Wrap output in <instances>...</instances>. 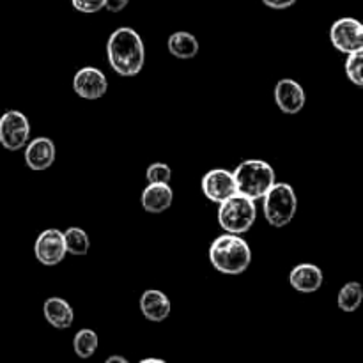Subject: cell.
Returning <instances> with one entry per match:
<instances>
[{"label": "cell", "mask_w": 363, "mask_h": 363, "mask_svg": "<svg viewBox=\"0 0 363 363\" xmlns=\"http://www.w3.org/2000/svg\"><path fill=\"white\" fill-rule=\"evenodd\" d=\"M169 52L177 59H194L199 53V41L190 32H174L169 38Z\"/></svg>", "instance_id": "obj_17"}, {"label": "cell", "mask_w": 363, "mask_h": 363, "mask_svg": "<svg viewBox=\"0 0 363 363\" xmlns=\"http://www.w3.org/2000/svg\"><path fill=\"white\" fill-rule=\"evenodd\" d=\"M289 284L294 291L301 294H312L321 289L323 286V272L315 264L311 262H301L294 266L289 275Z\"/></svg>", "instance_id": "obj_13"}, {"label": "cell", "mask_w": 363, "mask_h": 363, "mask_svg": "<svg viewBox=\"0 0 363 363\" xmlns=\"http://www.w3.org/2000/svg\"><path fill=\"white\" fill-rule=\"evenodd\" d=\"M130 4V0H105V9L110 13H121Z\"/></svg>", "instance_id": "obj_25"}, {"label": "cell", "mask_w": 363, "mask_h": 363, "mask_svg": "<svg viewBox=\"0 0 363 363\" xmlns=\"http://www.w3.org/2000/svg\"><path fill=\"white\" fill-rule=\"evenodd\" d=\"M174 191L169 183H149L147 188L142 191V208L147 213L167 211L172 206Z\"/></svg>", "instance_id": "obj_15"}, {"label": "cell", "mask_w": 363, "mask_h": 363, "mask_svg": "<svg viewBox=\"0 0 363 363\" xmlns=\"http://www.w3.org/2000/svg\"><path fill=\"white\" fill-rule=\"evenodd\" d=\"M145 179L149 183H170V179H172V170H170V167L167 163H152L145 170Z\"/></svg>", "instance_id": "obj_22"}, {"label": "cell", "mask_w": 363, "mask_h": 363, "mask_svg": "<svg viewBox=\"0 0 363 363\" xmlns=\"http://www.w3.org/2000/svg\"><path fill=\"white\" fill-rule=\"evenodd\" d=\"M330 41L339 52L353 53L363 48V27L354 18H340L330 28Z\"/></svg>", "instance_id": "obj_7"}, {"label": "cell", "mask_w": 363, "mask_h": 363, "mask_svg": "<svg viewBox=\"0 0 363 363\" xmlns=\"http://www.w3.org/2000/svg\"><path fill=\"white\" fill-rule=\"evenodd\" d=\"M238 194L257 201L275 184V170L262 160H245L233 172Z\"/></svg>", "instance_id": "obj_3"}, {"label": "cell", "mask_w": 363, "mask_h": 363, "mask_svg": "<svg viewBox=\"0 0 363 363\" xmlns=\"http://www.w3.org/2000/svg\"><path fill=\"white\" fill-rule=\"evenodd\" d=\"M73 7L80 13L92 14L98 13V11L105 9V0H71Z\"/></svg>", "instance_id": "obj_23"}, {"label": "cell", "mask_w": 363, "mask_h": 363, "mask_svg": "<svg viewBox=\"0 0 363 363\" xmlns=\"http://www.w3.org/2000/svg\"><path fill=\"white\" fill-rule=\"evenodd\" d=\"M202 194L215 204H220L230 195L236 194V181H234L233 172L225 169H213L202 177Z\"/></svg>", "instance_id": "obj_9"}, {"label": "cell", "mask_w": 363, "mask_h": 363, "mask_svg": "<svg viewBox=\"0 0 363 363\" xmlns=\"http://www.w3.org/2000/svg\"><path fill=\"white\" fill-rule=\"evenodd\" d=\"M298 0H262V4H264L266 7H269V9H287V7L294 6Z\"/></svg>", "instance_id": "obj_24"}, {"label": "cell", "mask_w": 363, "mask_h": 363, "mask_svg": "<svg viewBox=\"0 0 363 363\" xmlns=\"http://www.w3.org/2000/svg\"><path fill=\"white\" fill-rule=\"evenodd\" d=\"M30 123L27 116L18 110H9L0 117V144L7 151H20L28 142Z\"/></svg>", "instance_id": "obj_6"}, {"label": "cell", "mask_w": 363, "mask_h": 363, "mask_svg": "<svg viewBox=\"0 0 363 363\" xmlns=\"http://www.w3.org/2000/svg\"><path fill=\"white\" fill-rule=\"evenodd\" d=\"M73 89L80 98L84 99H99L108 91V80L105 73L98 67H82L77 71L73 78Z\"/></svg>", "instance_id": "obj_10"}, {"label": "cell", "mask_w": 363, "mask_h": 363, "mask_svg": "<svg viewBox=\"0 0 363 363\" xmlns=\"http://www.w3.org/2000/svg\"><path fill=\"white\" fill-rule=\"evenodd\" d=\"M209 261L223 275H241L252 262V250L240 234L225 233L216 238L209 248Z\"/></svg>", "instance_id": "obj_2"}, {"label": "cell", "mask_w": 363, "mask_h": 363, "mask_svg": "<svg viewBox=\"0 0 363 363\" xmlns=\"http://www.w3.org/2000/svg\"><path fill=\"white\" fill-rule=\"evenodd\" d=\"M45 319L57 330H67L74 321V312L71 305L62 298H48L45 301Z\"/></svg>", "instance_id": "obj_16"}, {"label": "cell", "mask_w": 363, "mask_h": 363, "mask_svg": "<svg viewBox=\"0 0 363 363\" xmlns=\"http://www.w3.org/2000/svg\"><path fill=\"white\" fill-rule=\"evenodd\" d=\"M106 57L121 77H135L142 71L145 60V50L142 38L130 27H121L112 32L106 43Z\"/></svg>", "instance_id": "obj_1"}, {"label": "cell", "mask_w": 363, "mask_h": 363, "mask_svg": "<svg viewBox=\"0 0 363 363\" xmlns=\"http://www.w3.org/2000/svg\"><path fill=\"white\" fill-rule=\"evenodd\" d=\"M362 67H363V48L357 50V52H353V53H347L346 74L354 85H358V87H362L363 85Z\"/></svg>", "instance_id": "obj_21"}, {"label": "cell", "mask_w": 363, "mask_h": 363, "mask_svg": "<svg viewBox=\"0 0 363 363\" xmlns=\"http://www.w3.org/2000/svg\"><path fill=\"white\" fill-rule=\"evenodd\" d=\"M113 362H121V363H128V360L124 357H108L106 358V363H113Z\"/></svg>", "instance_id": "obj_26"}, {"label": "cell", "mask_w": 363, "mask_h": 363, "mask_svg": "<svg viewBox=\"0 0 363 363\" xmlns=\"http://www.w3.org/2000/svg\"><path fill=\"white\" fill-rule=\"evenodd\" d=\"M62 234L67 254L87 255L91 243H89V236L84 229H80V227H69V229Z\"/></svg>", "instance_id": "obj_19"}, {"label": "cell", "mask_w": 363, "mask_h": 363, "mask_svg": "<svg viewBox=\"0 0 363 363\" xmlns=\"http://www.w3.org/2000/svg\"><path fill=\"white\" fill-rule=\"evenodd\" d=\"M363 301V289L358 282H347L346 286L340 289L339 298H337V305L342 312H354Z\"/></svg>", "instance_id": "obj_18"}, {"label": "cell", "mask_w": 363, "mask_h": 363, "mask_svg": "<svg viewBox=\"0 0 363 363\" xmlns=\"http://www.w3.org/2000/svg\"><path fill=\"white\" fill-rule=\"evenodd\" d=\"M73 350L77 353V357L84 358V360L85 358H91L96 353V350H98V335H96V332H92L89 328L80 330L74 335Z\"/></svg>", "instance_id": "obj_20"}, {"label": "cell", "mask_w": 363, "mask_h": 363, "mask_svg": "<svg viewBox=\"0 0 363 363\" xmlns=\"http://www.w3.org/2000/svg\"><path fill=\"white\" fill-rule=\"evenodd\" d=\"M255 218H257L255 201L238 194V191L223 202H220L218 223L225 233L245 234L254 225Z\"/></svg>", "instance_id": "obj_4"}, {"label": "cell", "mask_w": 363, "mask_h": 363, "mask_svg": "<svg viewBox=\"0 0 363 363\" xmlns=\"http://www.w3.org/2000/svg\"><path fill=\"white\" fill-rule=\"evenodd\" d=\"M264 218L273 227H286L293 222L298 209L294 188L287 183H277L262 197Z\"/></svg>", "instance_id": "obj_5"}, {"label": "cell", "mask_w": 363, "mask_h": 363, "mask_svg": "<svg viewBox=\"0 0 363 363\" xmlns=\"http://www.w3.org/2000/svg\"><path fill=\"white\" fill-rule=\"evenodd\" d=\"M25 163L32 170H46L55 162V144L48 137H38L25 144Z\"/></svg>", "instance_id": "obj_12"}, {"label": "cell", "mask_w": 363, "mask_h": 363, "mask_svg": "<svg viewBox=\"0 0 363 363\" xmlns=\"http://www.w3.org/2000/svg\"><path fill=\"white\" fill-rule=\"evenodd\" d=\"M275 103L284 113H298L305 106V91L296 80L284 78L275 85Z\"/></svg>", "instance_id": "obj_11"}, {"label": "cell", "mask_w": 363, "mask_h": 363, "mask_svg": "<svg viewBox=\"0 0 363 363\" xmlns=\"http://www.w3.org/2000/svg\"><path fill=\"white\" fill-rule=\"evenodd\" d=\"M170 300L158 289H149L140 298V311L151 323H162L170 315Z\"/></svg>", "instance_id": "obj_14"}, {"label": "cell", "mask_w": 363, "mask_h": 363, "mask_svg": "<svg viewBox=\"0 0 363 363\" xmlns=\"http://www.w3.org/2000/svg\"><path fill=\"white\" fill-rule=\"evenodd\" d=\"M142 363H165V360H156V358H145Z\"/></svg>", "instance_id": "obj_27"}, {"label": "cell", "mask_w": 363, "mask_h": 363, "mask_svg": "<svg viewBox=\"0 0 363 363\" xmlns=\"http://www.w3.org/2000/svg\"><path fill=\"white\" fill-rule=\"evenodd\" d=\"M64 234L59 229H46L38 236L34 245V255L43 266H57L66 257Z\"/></svg>", "instance_id": "obj_8"}]
</instances>
